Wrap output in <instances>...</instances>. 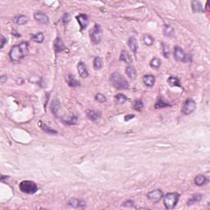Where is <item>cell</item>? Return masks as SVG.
Segmentation results:
<instances>
[{"label":"cell","mask_w":210,"mask_h":210,"mask_svg":"<svg viewBox=\"0 0 210 210\" xmlns=\"http://www.w3.org/2000/svg\"><path fill=\"white\" fill-rule=\"evenodd\" d=\"M28 47H29V44L27 42H22L20 45L13 46L9 52V57L11 60L16 62L25 58L29 52Z\"/></svg>","instance_id":"obj_1"},{"label":"cell","mask_w":210,"mask_h":210,"mask_svg":"<svg viewBox=\"0 0 210 210\" xmlns=\"http://www.w3.org/2000/svg\"><path fill=\"white\" fill-rule=\"evenodd\" d=\"M110 83L118 89H126L129 88V83L126 79L118 72H114L111 75Z\"/></svg>","instance_id":"obj_2"},{"label":"cell","mask_w":210,"mask_h":210,"mask_svg":"<svg viewBox=\"0 0 210 210\" xmlns=\"http://www.w3.org/2000/svg\"><path fill=\"white\" fill-rule=\"evenodd\" d=\"M179 198H180V194L173 192V193H168L164 196L163 199V203L167 209L171 210L173 209L176 207V204L178 203Z\"/></svg>","instance_id":"obj_3"},{"label":"cell","mask_w":210,"mask_h":210,"mask_svg":"<svg viewBox=\"0 0 210 210\" xmlns=\"http://www.w3.org/2000/svg\"><path fill=\"white\" fill-rule=\"evenodd\" d=\"M19 188L21 192L29 194H34L38 190L37 185L31 181H22L19 185Z\"/></svg>","instance_id":"obj_4"},{"label":"cell","mask_w":210,"mask_h":210,"mask_svg":"<svg viewBox=\"0 0 210 210\" xmlns=\"http://www.w3.org/2000/svg\"><path fill=\"white\" fill-rule=\"evenodd\" d=\"M102 28L100 25L95 24V26L93 27V29L90 30L89 31V36H90V39L91 42L95 45H97L101 41L102 39Z\"/></svg>","instance_id":"obj_5"},{"label":"cell","mask_w":210,"mask_h":210,"mask_svg":"<svg viewBox=\"0 0 210 210\" xmlns=\"http://www.w3.org/2000/svg\"><path fill=\"white\" fill-rule=\"evenodd\" d=\"M195 108H196V103L194 102V100L192 99H187L181 108V113L184 115H189L195 110Z\"/></svg>","instance_id":"obj_6"},{"label":"cell","mask_w":210,"mask_h":210,"mask_svg":"<svg viewBox=\"0 0 210 210\" xmlns=\"http://www.w3.org/2000/svg\"><path fill=\"white\" fill-rule=\"evenodd\" d=\"M174 58L176 61L182 62V63H188L190 61L189 56L184 52V50L181 47L178 46L174 49Z\"/></svg>","instance_id":"obj_7"},{"label":"cell","mask_w":210,"mask_h":210,"mask_svg":"<svg viewBox=\"0 0 210 210\" xmlns=\"http://www.w3.org/2000/svg\"><path fill=\"white\" fill-rule=\"evenodd\" d=\"M148 199L151 200L152 202L157 203L159 202L161 199L163 198V192L161 190H154L153 191L149 192L147 194Z\"/></svg>","instance_id":"obj_8"},{"label":"cell","mask_w":210,"mask_h":210,"mask_svg":"<svg viewBox=\"0 0 210 210\" xmlns=\"http://www.w3.org/2000/svg\"><path fill=\"white\" fill-rule=\"evenodd\" d=\"M76 20L78 21L79 25L81 26V30L86 29L87 26L89 25V20H88V16L85 14H80L79 16H76Z\"/></svg>","instance_id":"obj_9"},{"label":"cell","mask_w":210,"mask_h":210,"mask_svg":"<svg viewBox=\"0 0 210 210\" xmlns=\"http://www.w3.org/2000/svg\"><path fill=\"white\" fill-rule=\"evenodd\" d=\"M34 19L36 20L38 22L41 24H44V25H46L49 22V16L43 13H35L34 14Z\"/></svg>","instance_id":"obj_10"},{"label":"cell","mask_w":210,"mask_h":210,"mask_svg":"<svg viewBox=\"0 0 210 210\" xmlns=\"http://www.w3.org/2000/svg\"><path fill=\"white\" fill-rule=\"evenodd\" d=\"M77 71L80 76L82 78H86L89 76V72H88V69H87L86 65L84 63H79L77 66Z\"/></svg>","instance_id":"obj_11"},{"label":"cell","mask_w":210,"mask_h":210,"mask_svg":"<svg viewBox=\"0 0 210 210\" xmlns=\"http://www.w3.org/2000/svg\"><path fill=\"white\" fill-rule=\"evenodd\" d=\"M68 204L70 206L75 208H83L86 205L85 201H83L81 200H78V199H71V200H69Z\"/></svg>","instance_id":"obj_12"},{"label":"cell","mask_w":210,"mask_h":210,"mask_svg":"<svg viewBox=\"0 0 210 210\" xmlns=\"http://www.w3.org/2000/svg\"><path fill=\"white\" fill-rule=\"evenodd\" d=\"M86 115L89 120H91L92 121H96L101 117V113L98 112V111L89 110V109H88V110H86Z\"/></svg>","instance_id":"obj_13"},{"label":"cell","mask_w":210,"mask_h":210,"mask_svg":"<svg viewBox=\"0 0 210 210\" xmlns=\"http://www.w3.org/2000/svg\"><path fill=\"white\" fill-rule=\"evenodd\" d=\"M66 49V46L63 44V40L60 38H57L54 41V50L57 53L63 52V50Z\"/></svg>","instance_id":"obj_14"},{"label":"cell","mask_w":210,"mask_h":210,"mask_svg":"<svg viewBox=\"0 0 210 210\" xmlns=\"http://www.w3.org/2000/svg\"><path fill=\"white\" fill-rule=\"evenodd\" d=\"M119 59H120V61H121V62H124V63H128V64H130V63H132V62H133V60H132V58H131V56L130 55V53H129L128 52L125 51V50H122V51H121V55H120V58H119Z\"/></svg>","instance_id":"obj_15"},{"label":"cell","mask_w":210,"mask_h":210,"mask_svg":"<svg viewBox=\"0 0 210 210\" xmlns=\"http://www.w3.org/2000/svg\"><path fill=\"white\" fill-rule=\"evenodd\" d=\"M128 46L130 48V49L134 52L136 53L137 50H138V42L137 39L134 37H131L128 40Z\"/></svg>","instance_id":"obj_16"},{"label":"cell","mask_w":210,"mask_h":210,"mask_svg":"<svg viewBox=\"0 0 210 210\" xmlns=\"http://www.w3.org/2000/svg\"><path fill=\"white\" fill-rule=\"evenodd\" d=\"M126 73L129 78L131 79V80H135V79H136V76H137L136 71V69H135V67H133V66L130 65L126 67Z\"/></svg>","instance_id":"obj_17"},{"label":"cell","mask_w":210,"mask_h":210,"mask_svg":"<svg viewBox=\"0 0 210 210\" xmlns=\"http://www.w3.org/2000/svg\"><path fill=\"white\" fill-rule=\"evenodd\" d=\"M191 7L192 11L194 13H203L204 12V8L202 7V4L199 1H192L191 2Z\"/></svg>","instance_id":"obj_18"},{"label":"cell","mask_w":210,"mask_h":210,"mask_svg":"<svg viewBox=\"0 0 210 210\" xmlns=\"http://www.w3.org/2000/svg\"><path fill=\"white\" fill-rule=\"evenodd\" d=\"M51 109H52V114L56 117H58V113L60 110V102L58 100H54L52 101Z\"/></svg>","instance_id":"obj_19"},{"label":"cell","mask_w":210,"mask_h":210,"mask_svg":"<svg viewBox=\"0 0 210 210\" xmlns=\"http://www.w3.org/2000/svg\"><path fill=\"white\" fill-rule=\"evenodd\" d=\"M144 83L147 87H153L155 83V77L153 75H146V76H144Z\"/></svg>","instance_id":"obj_20"},{"label":"cell","mask_w":210,"mask_h":210,"mask_svg":"<svg viewBox=\"0 0 210 210\" xmlns=\"http://www.w3.org/2000/svg\"><path fill=\"white\" fill-rule=\"evenodd\" d=\"M67 84H68L69 86L71 87H77L80 86L81 83L73 75L70 74V75H68V78H67Z\"/></svg>","instance_id":"obj_21"},{"label":"cell","mask_w":210,"mask_h":210,"mask_svg":"<svg viewBox=\"0 0 210 210\" xmlns=\"http://www.w3.org/2000/svg\"><path fill=\"white\" fill-rule=\"evenodd\" d=\"M169 107H172V105L166 103L162 97H159L158 99L157 103L155 104V108H158V109L163 108H169Z\"/></svg>","instance_id":"obj_22"},{"label":"cell","mask_w":210,"mask_h":210,"mask_svg":"<svg viewBox=\"0 0 210 210\" xmlns=\"http://www.w3.org/2000/svg\"><path fill=\"white\" fill-rule=\"evenodd\" d=\"M207 182V178L204 175H198L194 178V183L198 186H202Z\"/></svg>","instance_id":"obj_23"},{"label":"cell","mask_w":210,"mask_h":210,"mask_svg":"<svg viewBox=\"0 0 210 210\" xmlns=\"http://www.w3.org/2000/svg\"><path fill=\"white\" fill-rule=\"evenodd\" d=\"M174 29L169 25H165L163 27V34L168 37H172L174 35Z\"/></svg>","instance_id":"obj_24"},{"label":"cell","mask_w":210,"mask_h":210,"mask_svg":"<svg viewBox=\"0 0 210 210\" xmlns=\"http://www.w3.org/2000/svg\"><path fill=\"white\" fill-rule=\"evenodd\" d=\"M143 40H144V45H147V46H152L154 45V37L149 34H144V37H143Z\"/></svg>","instance_id":"obj_25"},{"label":"cell","mask_w":210,"mask_h":210,"mask_svg":"<svg viewBox=\"0 0 210 210\" xmlns=\"http://www.w3.org/2000/svg\"><path fill=\"white\" fill-rule=\"evenodd\" d=\"M201 199H202V195H201V194H195L190 199L189 201L187 202V204H188V205H194V204H197V203L200 202V200H201Z\"/></svg>","instance_id":"obj_26"},{"label":"cell","mask_w":210,"mask_h":210,"mask_svg":"<svg viewBox=\"0 0 210 210\" xmlns=\"http://www.w3.org/2000/svg\"><path fill=\"white\" fill-rule=\"evenodd\" d=\"M168 83L171 86H181L180 84V80L177 77H174V76H170L168 80Z\"/></svg>","instance_id":"obj_27"},{"label":"cell","mask_w":210,"mask_h":210,"mask_svg":"<svg viewBox=\"0 0 210 210\" xmlns=\"http://www.w3.org/2000/svg\"><path fill=\"white\" fill-rule=\"evenodd\" d=\"M161 66V60L158 58H154L152 60L150 61V67L152 68L158 70L160 67Z\"/></svg>","instance_id":"obj_28"},{"label":"cell","mask_w":210,"mask_h":210,"mask_svg":"<svg viewBox=\"0 0 210 210\" xmlns=\"http://www.w3.org/2000/svg\"><path fill=\"white\" fill-rule=\"evenodd\" d=\"M62 121H63V123L66 124V125H68V126L75 125L77 122V117L74 116V117H71V118H67V119H62Z\"/></svg>","instance_id":"obj_29"},{"label":"cell","mask_w":210,"mask_h":210,"mask_svg":"<svg viewBox=\"0 0 210 210\" xmlns=\"http://www.w3.org/2000/svg\"><path fill=\"white\" fill-rule=\"evenodd\" d=\"M116 102L119 103V104H123L127 101V97L126 95H124L123 94H118L115 96Z\"/></svg>","instance_id":"obj_30"},{"label":"cell","mask_w":210,"mask_h":210,"mask_svg":"<svg viewBox=\"0 0 210 210\" xmlns=\"http://www.w3.org/2000/svg\"><path fill=\"white\" fill-rule=\"evenodd\" d=\"M94 67H95V70H100V69L103 67V60L102 58H100V57H96V58L94 59Z\"/></svg>","instance_id":"obj_31"},{"label":"cell","mask_w":210,"mask_h":210,"mask_svg":"<svg viewBox=\"0 0 210 210\" xmlns=\"http://www.w3.org/2000/svg\"><path fill=\"white\" fill-rule=\"evenodd\" d=\"M32 39L34 40V42L42 43L43 41H44V39H45V36H44L43 33L39 32V33H37L36 34H34V35L32 36Z\"/></svg>","instance_id":"obj_32"},{"label":"cell","mask_w":210,"mask_h":210,"mask_svg":"<svg viewBox=\"0 0 210 210\" xmlns=\"http://www.w3.org/2000/svg\"><path fill=\"white\" fill-rule=\"evenodd\" d=\"M41 129H42L43 131H45V132L49 133V134H51V135L58 134L57 131H55V130H53V129H52V128H50L49 126H47L46 124H43V125H41Z\"/></svg>","instance_id":"obj_33"},{"label":"cell","mask_w":210,"mask_h":210,"mask_svg":"<svg viewBox=\"0 0 210 210\" xmlns=\"http://www.w3.org/2000/svg\"><path fill=\"white\" fill-rule=\"evenodd\" d=\"M144 107V103L140 100H135L134 103H133V108L135 110L140 111Z\"/></svg>","instance_id":"obj_34"},{"label":"cell","mask_w":210,"mask_h":210,"mask_svg":"<svg viewBox=\"0 0 210 210\" xmlns=\"http://www.w3.org/2000/svg\"><path fill=\"white\" fill-rule=\"evenodd\" d=\"M27 21H28V17L26 16H24V15L19 16L16 19V24H17V25H20V26H21V25H25Z\"/></svg>","instance_id":"obj_35"},{"label":"cell","mask_w":210,"mask_h":210,"mask_svg":"<svg viewBox=\"0 0 210 210\" xmlns=\"http://www.w3.org/2000/svg\"><path fill=\"white\" fill-rule=\"evenodd\" d=\"M95 100L99 103H104L106 101V97L103 95H102V94L99 93V94L95 95Z\"/></svg>","instance_id":"obj_36"},{"label":"cell","mask_w":210,"mask_h":210,"mask_svg":"<svg viewBox=\"0 0 210 210\" xmlns=\"http://www.w3.org/2000/svg\"><path fill=\"white\" fill-rule=\"evenodd\" d=\"M123 207H129V208H134V202L131 200H127L125 203H123L122 205Z\"/></svg>","instance_id":"obj_37"},{"label":"cell","mask_w":210,"mask_h":210,"mask_svg":"<svg viewBox=\"0 0 210 210\" xmlns=\"http://www.w3.org/2000/svg\"><path fill=\"white\" fill-rule=\"evenodd\" d=\"M70 20H71V16H70V14L69 13H66L65 15H64V16H63V22H64V24H67L70 21Z\"/></svg>","instance_id":"obj_38"},{"label":"cell","mask_w":210,"mask_h":210,"mask_svg":"<svg viewBox=\"0 0 210 210\" xmlns=\"http://www.w3.org/2000/svg\"><path fill=\"white\" fill-rule=\"evenodd\" d=\"M6 43H7V39H6L3 35H2V36H1V46H0V48L3 49V48L4 47V45H5Z\"/></svg>","instance_id":"obj_39"},{"label":"cell","mask_w":210,"mask_h":210,"mask_svg":"<svg viewBox=\"0 0 210 210\" xmlns=\"http://www.w3.org/2000/svg\"><path fill=\"white\" fill-rule=\"evenodd\" d=\"M7 81V76H2L1 77H0V82L2 83V84H3V83H5V82Z\"/></svg>","instance_id":"obj_40"},{"label":"cell","mask_w":210,"mask_h":210,"mask_svg":"<svg viewBox=\"0 0 210 210\" xmlns=\"http://www.w3.org/2000/svg\"><path fill=\"white\" fill-rule=\"evenodd\" d=\"M134 117H135V115H133V114H132V115L126 116V117H125V121H129V120H131V119H132V118H134Z\"/></svg>","instance_id":"obj_41"},{"label":"cell","mask_w":210,"mask_h":210,"mask_svg":"<svg viewBox=\"0 0 210 210\" xmlns=\"http://www.w3.org/2000/svg\"><path fill=\"white\" fill-rule=\"evenodd\" d=\"M208 4H209V2L208 1L207 3H206V8H207V11H209V7H208Z\"/></svg>","instance_id":"obj_42"}]
</instances>
